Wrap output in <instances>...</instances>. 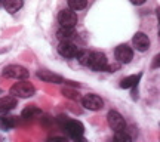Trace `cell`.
Instances as JSON below:
<instances>
[{
    "label": "cell",
    "mask_w": 160,
    "mask_h": 142,
    "mask_svg": "<svg viewBox=\"0 0 160 142\" xmlns=\"http://www.w3.org/2000/svg\"><path fill=\"white\" fill-rule=\"evenodd\" d=\"M11 93L15 98H31L36 93V87L28 81H19L11 87Z\"/></svg>",
    "instance_id": "obj_1"
},
{
    "label": "cell",
    "mask_w": 160,
    "mask_h": 142,
    "mask_svg": "<svg viewBox=\"0 0 160 142\" xmlns=\"http://www.w3.org/2000/svg\"><path fill=\"white\" fill-rule=\"evenodd\" d=\"M62 127L73 139H82V135L85 132V127H83V125L80 121H77V120H68V117L64 120Z\"/></svg>",
    "instance_id": "obj_2"
},
{
    "label": "cell",
    "mask_w": 160,
    "mask_h": 142,
    "mask_svg": "<svg viewBox=\"0 0 160 142\" xmlns=\"http://www.w3.org/2000/svg\"><path fill=\"white\" fill-rule=\"evenodd\" d=\"M3 76L8 79H13V80H25L28 79V70L21 67V65H8L3 68Z\"/></svg>",
    "instance_id": "obj_3"
},
{
    "label": "cell",
    "mask_w": 160,
    "mask_h": 142,
    "mask_svg": "<svg viewBox=\"0 0 160 142\" xmlns=\"http://www.w3.org/2000/svg\"><path fill=\"white\" fill-rule=\"evenodd\" d=\"M107 64H108L107 56L102 52H91V59H89L88 67H91L93 71H105Z\"/></svg>",
    "instance_id": "obj_4"
},
{
    "label": "cell",
    "mask_w": 160,
    "mask_h": 142,
    "mask_svg": "<svg viewBox=\"0 0 160 142\" xmlns=\"http://www.w3.org/2000/svg\"><path fill=\"white\" fill-rule=\"evenodd\" d=\"M107 121H108V126L114 132H120V130H125L126 129L125 119H123L122 114L117 113V111H113V110H111V111L107 114Z\"/></svg>",
    "instance_id": "obj_5"
},
{
    "label": "cell",
    "mask_w": 160,
    "mask_h": 142,
    "mask_svg": "<svg viewBox=\"0 0 160 142\" xmlns=\"http://www.w3.org/2000/svg\"><path fill=\"white\" fill-rule=\"evenodd\" d=\"M58 22L61 27H74L77 24V13L73 9H64L58 13Z\"/></svg>",
    "instance_id": "obj_6"
},
{
    "label": "cell",
    "mask_w": 160,
    "mask_h": 142,
    "mask_svg": "<svg viewBox=\"0 0 160 142\" xmlns=\"http://www.w3.org/2000/svg\"><path fill=\"white\" fill-rule=\"evenodd\" d=\"M82 105L86 108V110H91V111H98L104 107V101L98 95H93V93H89V95H85L82 98Z\"/></svg>",
    "instance_id": "obj_7"
},
{
    "label": "cell",
    "mask_w": 160,
    "mask_h": 142,
    "mask_svg": "<svg viewBox=\"0 0 160 142\" xmlns=\"http://www.w3.org/2000/svg\"><path fill=\"white\" fill-rule=\"evenodd\" d=\"M114 55H116V59L120 64H129L132 61V58H133V52H132V49L128 45H120L116 47Z\"/></svg>",
    "instance_id": "obj_8"
},
{
    "label": "cell",
    "mask_w": 160,
    "mask_h": 142,
    "mask_svg": "<svg viewBox=\"0 0 160 142\" xmlns=\"http://www.w3.org/2000/svg\"><path fill=\"white\" fill-rule=\"evenodd\" d=\"M79 47L71 42H61L58 45V53L64 58H76L79 53Z\"/></svg>",
    "instance_id": "obj_9"
},
{
    "label": "cell",
    "mask_w": 160,
    "mask_h": 142,
    "mask_svg": "<svg viewBox=\"0 0 160 142\" xmlns=\"http://www.w3.org/2000/svg\"><path fill=\"white\" fill-rule=\"evenodd\" d=\"M37 79H40L42 81H46V83H53V85L64 83V79L61 76L52 73V71H48V70H39L37 71Z\"/></svg>",
    "instance_id": "obj_10"
},
{
    "label": "cell",
    "mask_w": 160,
    "mask_h": 142,
    "mask_svg": "<svg viewBox=\"0 0 160 142\" xmlns=\"http://www.w3.org/2000/svg\"><path fill=\"white\" fill-rule=\"evenodd\" d=\"M132 42H133V46L137 47V51L139 52H145L148 51L150 47V39L147 34H144V33H137V34L133 36V39H132Z\"/></svg>",
    "instance_id": "obj_11"
},
{
    "label": "cell",
    "mask_w": 160,
    "mask_h": 142,
    "mask_svg": "<svg viewBox=\"0 0 160 142\" xmlns=\"http://www.w3.org/2000/svg\"><path fill=\"white\" fill-rule=\"evenodd\" d=\"M141 77H142V73L128 76V77H125V79H122V81H120V87H122V89H131V87H135V86H138Z\"/></svg>",
    "instance_id": "obj_12"
},
{
    "label": "cell",
    "mask_w": 160,
    "mask_h": 142,
    "mask_svg": "<svg viewBox=\"0 0 160 142\" xmlns=\"http://www.w3.org/2000/svg\"><path fill=\"white\" fill-rule=\"evenodd\" d=\"M17 98L15 96H3L0 98V113L5 114L8 113V111H11V110H13V108L17 107Z\"/></svg>",
    "instance_id": "obj_13"
},
{
    "label": "cell",
    "mask_w": 160,
    "mask_h": 142,
    "mask_svg": "<svg viewBox=\"0 0 160 142\" xmlns=\"http://www.w3.org/2000/svg\"><path fill=\"white\" fill-rule=\"evenodd\" d=\"M18 126V117L15 115H0V129L9 130Z\"/></svg>",
    "instance_id": "obj_14"
},
{
    "label": "cell",
    "mask_w": 160,
    "mask_h": 142,
    "mask_svg": "<svg viewBox=\"0 0 160 142\" xmlns=\"http://www.w3.org/2000/svg\"><path fill=\"white\" fill-rule=\"evenodd\" d=\"M76 36L74 27H61V28L57 31V37L61 42H70Z\"/></svg>",
    "instance_id": "obj_15"
},
{
    "label": "cell",
    "mask_w": 160,
    "mask_h": 142,
    "mask_svg": "<svg viewBox=\"0 0 160 142\" xmlns=\"http://www.w3.org/2000/svg\"><path fill=\"white\" fill-rule=\"evenodd\" d=\"M21 115H22L24 119H27V120L37 119V117H40V115H42V110H40V108H37V107H27L22 111V114H21Z\"/></svg>",
    "instance_id": "obj_16"
},
{
    "label": "cell",
    "mask_w": 160,
    "mask_h": 142,
    "mask_svg": "<svg viewBox=\"0 0 160 142\" xmlns=\"http://www.w3.org/2000/svg\"><path fill=\"white\" fill-rule=\"evenodd\" d=\"M5 7L9 13H15L22 7V0H5Z\"/></svg>",
    "instance_id": "obj_17"
},
{
    "label": "cell",
    "mask_w": 160,
    "mask_h": 142,
    "mask_svg": "<svg viewBox=\"0 0 160 142\" xmlns=\"http://www.w3.org/2000/svg\"><path fill=\"white\" fill-rule=\"evenodd\" d=\"M68 6L73 11H82L88 6V0H68Z\"/></svg>",
    "instance_id": "obj_18"
},
{
    "label": "cell",
    "mask_w": 160,
    "mask_h": 142,
    "mask_svg": "<svg viewBox=\"0 0 160 142\" xmlns=\"http://www.w3.org/2000/svg\"><path fill=\"white\" fill-rule=\"evenodd\" d=\"M77 61H79L82 65H86L88 67V64H89V59H91V52L89 51H79L77 53Z\"/></svg>",
    "instance_id": "obj_19"
},
{
    "label": "cell",
    "mask_w": 160,
    "mask_h": 142,
    "mask_svg": "<svg viewBox=\"0 0 160 142\" xmlns=\"http://www.w3.org/2000/svg\"><path fill=\"white\" fill-rule=\"evenodd\" d=\"M61 93H62L65 98L74 99V101H79V99H80V93H79V92L74 91V89H70V87H65V89H62V91H61Z\"/></svg>",
    "instance_id": "obj_20"
},
{
    "label": "cell",
    "mask_w": 160,
    "mask_h": 142,
    "mask_svg": "<svg viewBox=\"0 0 160 142\" xmlns=\"http://www.w3.org/2000/svg\"><path fill=\"white\" fill-rule=\"evenodd\" d=\"M114 139H116V141H122V142H125V141L129 142V141H131V136H129L125 130H120V132H116Z\"/></svg>",
    "instance_id": "obj_21"
},
{
    "label": "cell",
    "mask_w": 160,
    "mask_h": 142,
    "mask_svg": "<svg viewBox=\"0 0 160 142\" xmlns=\"http://www.w3.org/2000/svg\"><path fill=\"white\" fill-rule=\"evenodd\" d=\"M159 61H160V56H159V55H156V56H154V62H153V68H157V67H159Z\"/></svg>",
    "instance_id": "obj_22"
},
{
    "label": "cell",
    "mask_w": 160,
    "mask_h": 142,
    "mask_svg": "<svg viewBox=\"0 0 160 142\" xmlns=\"http://www.w3.org/2000/svg\"><path fill=\"white\" fill-rule=\"evenodd\" d=\"M147 0H131V3H133V5H137V6H139V5H144Z\"/></svg>",
    "instance_id": "obj_23"
},
{
    "label": "cell",
    "mask_w": 160,
    "mask_h": 142,
    "mask_svg": "<svg viewBox=\"0 0 160 142\" xmlns=\"http://www.w3.org/2000/svg\"><path fill=\"white\" fill-rule=\"evenodd\" d=\"M0 2H2V0H0Z\"/></svg>",
    "instance_id": "obj_24"
},
{
    "label": "cell",
    "mask_w": 160,
    "mask_h": 142,
    "mask_svg": "<svg viewBox=\"0 0 160 142\" xmlns=\"http://www.w3.org/2000/svg\"><path fill=\"white\" fill-rule=\"evenodd\" d=\"M0 92H2V91H0Z\"/></svg>",
    "instance_id": "obj_25"
}]
</instances>
